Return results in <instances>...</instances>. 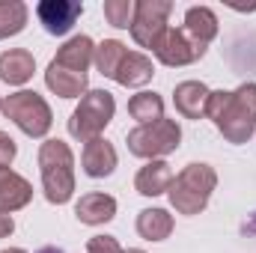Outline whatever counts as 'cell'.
Returning <instances> with one entry per match:
<instances>
[{
  "mask_svg": "<svg viewBox=\"0 0 256 253\" xmlns=\"http://www.w3.org/2000/svg\"><path fill=\"white\" fill-rule=\"evenodd\" d=\"M185 33L208 48V42L218 36V15L208 6H191L185 12Z\"/></svg>",
  "mask_w": 256,
  "mask_h": 253,
  "instance_id": "d6986e66",
  "label": "cell"
},
{
  "mask_svg": "<svg viewBox=\"0 0 256 253\" xmlns=\"http://www.w3.org/2000/svg\"><path fill=\"white\" fill-rule=\"evenodd\" d=\"M206 116L230 143H248L256 131V84H242L238 90H214L208 96Z\"/></svg>",
  "mask_w": 256,
  "mask_h": 253,
  "instance_id": "6da1fadb",
  "label": "cell"
},
{
  "mask_svg": "<svg viewBox=\"0 0 256 253\" xmlns=\"http://www.w3.org/2000/svg\"><path fill=\"white\" fill-rule=\"evenodd\" d=\"M92 57H96V45H92V39H90V36H72L63 48L57 51L54 63L66 66V68H72V72H84V74H86V68H90V63H92Z\"/></svg>",
  "mask_w": 256,
  "mask_h": 253,
  "instance_id": "e0dca14e",
  "label": "cell"
},
{
  "mask_svg": "<svg viewBox=\"0 0 256 253\" xmlns=\"http://www.w3.org/2000/svg\"><path fill=\"white\" fill-rule=\"evenodd\" d=\"M84 6L78 0H42L36 6V18L42 21V27L51 33V36H66L74 21L80 18Z\"/></svg>",
  "mask_w": 256,
  "mask_h": 253,
  "instance_id": "9c48e42d",
  "label": "cell"
},
{
  "mask_svg": "<svg viewBox=\"0 0 256 253\" xmlns=\"http://www.w3.org/2000/svg\"><path fill=\"white\" fill-rule=\"evenodd\" d=\"M80 164H84V173L92 176V179L110 176V173L116 170V149H114V143H108V140H102V137L90 140V143L84 146Z\"/></svg>",
  "mask_w": 256,
  "mask_h": 253,
  "instance_id": "8fae6325",
  "label": "cell"
},
{
  "mask_svg": "<svg viewBox=\"0 0 256 253\" xmlns=\"http://www.w3.org/2000/svg\"><path fill=\"white\" fill-rule=\"evenodd\" d=\"M114 114H116L114 96L108 90H90L80 98V104L74 108L72 120H68V134L74 140H80V143H90V140H96L104 128L110 126Z\"/></svg>",
  "mask_w": 256,
  "mask_h": 253,
  "instance_id": "277c9868",
  "label": "cell"
},
{
  "mask_svg": "<svg viewBox=\"0 0 256 253\" xmlns=\"http://www.w3.org/2000/svg\"><path fill=\"white\" fill-rule=\"evenodd\" d=\"M126 253H143V250H137V248H134V250H126Z\"/></svg>",
  "mask_w": 256,
  "mask_h": 253,
  "instance_id": "4dcf8cb0",
  "label": "cell"
},
{
  "mask_svg": "<svg viewBox=\"0 0 256 253\" xmlns=\"http://www.w3.org/2000/svg\"><path fill=\"white\" fill-rule=\"evenodd\" d=\"M0 110L6 114V120H12L27 137H45L51 131V122H54L48 102L39 92H33V90H21V92L6 96L3 104H0Z\"/></svg>",
  "mask_w": 256,
  "mask_h": 253,
  "instance_id": "5b68a950",
  "label": "cell"
},
{
  "mask_svg": "<svg viewBox=\"0 0 256 253\" xmlns=\"http://www.w3.org/2000/svg\"><path fill=\"white\" fill-rule=\"evenodd\" d=\"M173 12L170 0H137L134 3V21H131V36L140 48L158 51L161 39L167 36V18Z\"/></svg>",
  "mask_w": 256,
  "mask_h": 253,
  "instance_id": "52a82bcc",
  "label": "cell"
},
{
  "mask_svg": "<svg viewBox=\"0 0 256 253\" xmlns=\"http://www.w3.org/2000/svg\"><path fill=\"white\" fill-rule=\"evenodd\" d=\"M173 179L176 176H173V170H170L167 161H149L146 167L137 170L134 188H137V194H143V196H158V194H167L170 190Z\"/></svg>",
  "mask_w": 256,
  "mask_h": 253,
  "instance_id": "9a60e30c",
  "label": "cell"
},
{
  "mask_svg": "<svg viewBox=\"0 0 256 253\" xmlns=\"http://www.w3.org/2000/svg\"><path fill=\"white\" fill-rule=\"evenodd\" d=\"M39 173L48 202L63 206L74 194V155L63 140H45L39 146Z\"/></svg>",
  "mask_w": 256,
  "mask_h": 253,
  "instance_id": "7a4b0ae2",
  "label": "cell"
},
{
  "mask_svg": "<svg viewBox=\"0 0 256 253\" xmlns=\"http://www.w3.org/2000/svg\"><path fill=\"white\" fill-rule=\"evenodd\" d=\"M126 54H128V48L120 42V39H104V42L96 48V57H92V63H96V68H98L104 78H114Z\"/></svg>",
  "mask_w": 256,
  "mask_h": 253,
  "instance_id": "7402d4cb",
  "label": "cell"
},
{
  "mask_svg": "<svg viewBox=\"0 0 256 253\" xmlns=\"http://www.w3.org/2000/svg\"><path fill=\"white\" fill-rule=\"evenodd\" d=\"M86 253H126V250L120 248V242L114 236H96V238H90Z\"/></svg>",
  "mask_w": 256,
  "mask_h": 253,
  "instance_id": "d4e9b609",
  "label": "cell"
},
{
  "mask_svg": "<svg viewBox=\"0 0 256 253\" xmlns=\"http://www.w3.org/2000/svg\"><path fill=\"white\" fill-rule=\"evenodd\" d=\"M45 84L51 92H57L60 98H84L86 96V74L84 72H72L60 63H48L45 72Z\"/></svg>",
  "mask_w": 256,
  "mask_h": 253,
  "instance_id": "4fadbf2b",
  "label": "cell"
},
{
  "mask_svg": "<svg viewBox=\"0 0 256 253\" xmlns=\"http://www.w3.org/2000/svg\"><path fill=\"white\" fill-rule=\"evenodd\" d=\"M208 96H212V90L202 80H182L173 92V102L185 120H202L206 108H208Z\"/></svg>",
  "mask_w": 256,
  "mask_h": 253,
  "instance_id": "30bf717a",
  "label": "cell"
},
{
  "mask_svg": "<svg viewBox=\"0 0 256 253\" xmlns=\"http://www.w3.org/2000/svg\"><path fill=\"white\" fill-rule=\"evenodd\" d=\"M15 155H18L15 140H12L6 131H0V167H9V164L15 161Z\"/></svg>",
  "mask_w": 256,
  "mask_h": 253,
  "instance_id": "484cf974",
  "label": "cell"
},
{
  "mask_svg": "<svg viewBox=\"0 0 256 253\" xmlns=\"http://www.w3.org/2000/svg\"><path fill=\"white\" fill-rule=\"evenodd\" d=\"M218 185V173L208 164H188L167 190L170 206L179 214H200L208 206V196Z\"/></svg>",
  "mask_w": 256,
  "mask_h": 253,
  "instance_id": "3957f363",
  "label": "cell"
},
{
  "mask_svg": "<svg viewBox=\"0 0 256 253\" xmlns=\"http://www.w3.org/2000/svg\"><path fill=\"white\" fill-rule=\"evenodd\" d=\"M128 114H131V120H137L140 126L158 122V120H164V98L155 96V92H137V96H131V102H128Z\"/></svg>",
  "mask_w": 256,
  "mask_h": 253,
  "instance_id": "44dd1931",
  "label": "cell"
},
{
  "mask_svg": "<svg viewBox=\"0 0 256 253\" xmlns=\"http://www.w3.org/2000/svg\"><path fill=\"white\" fill-rule=\"evenodd\" d=\"M137 232L146 242H164L173 232V214H167L164 208H143L137 214Z\"/></svg>",
  "mask_w": 256,
  "mask_h": 253,
  "instance_id": "ffe728a7",
  "label": "cell"
},
{
  "mask_svg": "<svg viewBox=\"0 0 256 253\" xmlns=\"http://www.w3.org/2000/svg\"><path fill=\"white\" fill-rule=\"evenodd\" d=\"M0 253H27V250H21V248H9V250H0Z\"/></svg>",
  "mask_w": 256,
  "mask_h": 253,
  "instance_id": "f1b7e54d",
  "label": "cell"
},
{
  "mask_svg": "<svg viewBox=\"0 0 256 253\" xmlns=\"http://www.w3.org/2000/svg\"><path fill=\"white\" fill-rule=\"evenodd\" d=\"M248 230H250V232H256V214H254V220L248 224Z\"/></svg>",
  "mask_w": 256,
  "mask_h": 253,
  "instance_id": "f546056e",
  "label": "cell"
},
{
  "mask_svg": "<svg viewBox=\"0 0 256 253\" xmlns=\"http://www.w3.org/2000/svg\"><path fill=\"white\" fill-rule=\"evenodd\" d=\"M12 232H15V220H12V214L0 212V238H9Z\"/></svg>",
  "mask_w": 256,
  "mask_h": 253,
  "instance_id": "4316f807",
  "label": "cell"
},
{
  "mask_svg": "<svg viewBox=\"0 0 256 253\" xmlns=\"http://www.w3.org/2000/svg\"><path fill=\"white\" fill-rule=\"evenodd\" d=\"M39 253H63V250H60V248H42Z\"/></svg>",
  "mask_w": 256,
  "mask_h": 253,
  "instance_id": "83f0119b",
  "label": "cell"
},
{
  "mask_svg": "<svg viewBox=\"0 0 256 253\" xmlns=\"http://www.w3.org/2000/svg\"><path fill=\"white\" fill-rule=\"evenodd\" d=\"M104 18H108V24L128 30L134 21V3L131 0H104Z\"/></svg>",
  "mask_w": 256,
  "mask_h": 253,
  "instance_id": "cb8c5ba5",
  "label": "cell"
},
{
  "mask_svg": "<svg viewBox=\"0 0 256 253\" xmlns=\"http://www.w3.org/2000/svg\"><path fill=\"white\" fill-rule=\"evenodd\" d=\"M206 54V45L202 42H196L194 36L185 33V27H179V30H167V36L161 39V45H158V51H155V57L161 60L164 66H191L196 63L200 57Z\"/></svg>",
  "mask_w": 256,
  "mask_h": 253,
  "instance_id": "ba28073f",
  "label": "cell"
},
{
  "mask_svg": "<svg viewBox=\"0 0 256 253\" xmlns=\"http://www.w3.org/2000/svg\"><path fill=\"white\" fill-rule=\"evenodd\" d=\"M182 140V128L176 120H158L149 126H137L128 131V152L137 158H149V161H161L164 155L176 152Z\"/></svg>",
  "mask_w": 256,
  "mask_h": 253,
  "instance_id": "8992f818",
  "label": "cell"
},
{
  "mask_svg": "<svg viewBox=\"0 0 256 253\" xmlns=\"http://www.w3.org/2000/svg\"><path fill=\"white\" fill-rule=\"evenodd\" d=\"M0 104H3V98H0Z\"/></svg>",
  "mask_w": 256,
  "mask_h": 253,
  "instance_id": "1f68e13d",
  "label": "cell"
},
{
  "mask_svg": "<svg viewBox=\"0 0 256 253\" xmlns=\"http://www.w3.org/2000/svg\"><path fill=\"white\" fill-rule=\"evenodd\" d=\"M30 196H33V185L24 176L12 173L9 167H0V212L6 214L18 212L30 202Z\"/></svg>",
  "mask_w": 256,
  "mask_h": 253,
  "instance_id": "5bb4252c",
  "label": "cell"
},
{
  "mask_svg": "<svg viewBox=\"0 0 256 253\" xmlns=\"http://www.w3.org/2000/svg\"><path fill=\"white\" fill-rule=\"evenodd\" d=\"M74 214L86 226H102V224L116 218V200L110 194H98V190L96 194H84L78 200V206H74Z\"/></svg>",
  "mask_w": 256,
  "mask_h": 253,
  "instance_id": "7c38bea8",
  "label": "cell"
},
{
  "mask_svg": "<svg viewBox=\"0 0 256 253\" xmlns=\"http://www.w3.org/2000/svg\"><path fill=\"white\" fill-rule=\"evenodd\" d=\"M27 24V6L21 0H0V39L18 36Z\"/></svg>",
  "mask_w": 256,
  "mask_h": 253,
  "instance_id": "603a6c76",
  "label": "cell"
},
{
  "mask_svg": "<svg viewBox=\"0 0 256 253\" xmlns=\"http://www.w3.org/2000/svg\"><path fill=\"white\" fill-rule=\"evenodd\" d=\"M152 74H155V66L146 54L128 51L122 57V63H120V68H116V74H114V80L122 84V86H143V84L152 80Z\"/></svg>",
  "mask_w": 256,
  "mask_h": 253,
  "instance_id": "ac0fdd59",
  "label": "cell"
},
{
  "mask_svg": "<svg viewBox=\"0 0 256 253\" xmlns=\"http://www.w3.org/2000/svg\"><path fill=\"white\" fill-rule=\"evenodd\" d=\"M36 72V60L30 51L24 48H12V51H3L0 54V80H6L9 86H21L33 78Z\"/></svg>",
  "mask_w": 256,
  "mask_h": 253,
  "instance_id": "2e32d148",
  "label": "cell"
}]
</instances>
